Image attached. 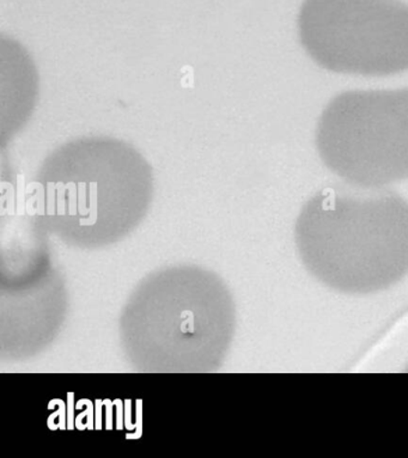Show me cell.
Here are the masks:
<instances>
[{"mask_svg":"<svg viewBox=\"0 0 408 458\" xmlns=\"http://www.w3.org/2000/svg\"><path fill=\"white\" fill-rule=\"evenodd\" d=\"M294 239L305 268L329 289L379 293L408 275V201L326 188L301 209Z\"/></svg>","mask_w":408,"mask_h":458,"instance_id":"6da1fadb","label":"cell"},{"mask_svg":"<svg viewBox=\"0 0 408 458\" xmlns=\"http://www.w3.org/2000/svg\"><path fill=\"white\" fill-rule=\"evenodd\" d=\"M317 148L353 186L379 190L408 179V88L336 95L319 120Z\"/></svg>","mask_w":408,"mask_h":458,"instance_id":"7a4b0ae2","label":"cell"},{"mask_svg":"<svg viewBox=\"0 0 408 458\" xmlns=\"http://www.w3.org/2000/svg\"><path fill=\"white\" fill-rule=\"evenodd\" d=\"M298 37L332 72L386 77L408 70V4L401 0H304Z\"/></svg>","mask_w":408,"mask_h":458,"instance_id":"3957f363","label":"cell"},{"mask_svg":"<svg viewBox=\"0 0 408 458\" xmlns=\"http://www.w3.org/2000/svg\"><path fill=\"white\" fill-rule=\"evenodd\" d=\"M88 406L87 410L83 411V413L77 415L76 420V428L80 429V431H83L85 428L92 429L94 428V404H92L90 400L81 399L78 401L76 403V410H81V407Z\"/></svg>","mask_w":408,"mask_h":458,"instance_id":"277c9868","label":"cell"},{"mask_svg":"<svg viewBox=\"0 0 408 458\" xmlns=\"http://www.w3.org/2000/svg\"><path fill=\"white\" fill-rule=\"evenodd\" d=\"M55 400L60 404V410L55 411L47 420V426L52 431H55L58 428L66 429V404L63 400Z\"/></svg>","mask_w":408,"mask_h":458,"instance_id":"5b68a950","label":"cell"},{"mask_svg":"<svg viewBox=\"0 0 408 458\" xmlns=\"http://www.w3.org/2000/svg\"><path fill=\"white\" fill-rule=\"evenodd\" d=\"M137 432L133 433V435L126 436L127 439H138L140 438L141 436H143V401L137 400Z\"/></svg>","mask_w":408,"mask_h":458,"instance_id":"8992f818","label":"cell"},{"mask_svg":"<svg viewBox=\"0 0 408 458\" xmlns=\"http://www.w3.org/2000/svg\"><path fill=\"white\" fill-rule=\"evenodd\" d=\"M113 404L116 406V428H123V403L120 399L113 401Z\"/></svg>","mask_w":408,"mask_h":458,"instance_id":"52a82bcc","label":"cell"},{"mask_svg":"<svg viewBox=\"0 0 408 458\" xmlns=\"http://www.w3.org/2000/svg\"><path fill=\"white\" fill-rule=\"evenodd\" d=\"M102 404H104V401L102 400H96V403H95V421H96V426L95 428H98V429H101L102 428V411H101V407H102Z\"/></svg>","mask_w":408,"mask_h":458,"instance_id":"ba28073f","label":"cell"},{"mask_svg":"<svg viewBox=\"0 0 408 458\" xmlns=\"http://www.w3.org/2000/svg\"><path fill=\"white\" fill-rule=\"evenodd\" d=\"M104 406H106V408H107V419H106V421H107V425H106V428H107V429H112L113 428V425H112V421H113V418H112V408L113 406H115V404H113L112 401L109 400V399H106L104 400Z\"/></svg>","mask_w":408,"mask_h":458,"instance_id":"9c48e42d","label":"cell"},{"mask_svg":"<svg viewBox=\"0 0 408 458\" xmlns=\"http://www.w3.org/2000/svg\"><path fill=\"white\" fill-rule=\"evenodd\" d=\"M125 426L129 431H132V429L137 428L136 424H131V400H126V419H125Z\"/></svg>","mask_w":408,"mask_h":458,"instance_id":"30bf717a","label":"cell"},{"mask_svg":"<svg viewBox=\"0 0 408 458\" xmlns=\"http://www.w3.org/2000/svg\"><path fill=\"white\" fill-rule=\"evenodd\" d=\"M69 425H67V428L73 429V393L69 394Z\"/></svg>","mask_w":408,"mask_h":458,"instance_id":"8fae6325","label":"cell"}]
</instances>
